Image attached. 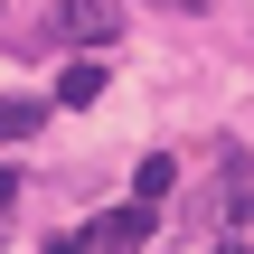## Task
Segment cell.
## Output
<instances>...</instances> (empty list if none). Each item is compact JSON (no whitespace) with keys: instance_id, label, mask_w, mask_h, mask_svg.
<instances>
[{"instance_id":"1","label":"cell","mask_w":254,"mask_h":254,"mask_svg":"<svg viewBox=\"0 0 254 254\" xmlns=\"http://www.w3.org/2000/svg\"><path fill=\"white\" fill-rule=\"evenodd\" d=\"M141 236H151V198H132V207H104V217L85 226V245H94V254H141Z\"/></svg>"},{"instance_id":"2","label":"cell","mask_w":254,"mask_h":254,"mask_svg":"<svg viewBox=\"0 0 254 254\" xmlns=\"http://www.w3.org/2000/svg\"><path fill=\"white\" fill-rule=\"evenodd\" d=\"M57 28L85 38V47H104V38L123 28V0H57Z\"/></svg>"},{"instance_id":"3","label":"cell","mask_w":254,"mask_h":254,"mask_svg":"<svg viewBox=\"0 0 254 254\" xmlns=\"http://www.w3.org/2000/svg\"><path fill=\"white\" fill-rule=\"evenodd\" d=\"M38 123H47V104H38V94H9V104H0V141H28Z\"/></svg>"},{"instance_id":"4","label":"cell","mask_w":254,"mask_h":254,"mask_svg":"<svg viewBox=\"0 0 254 254\" xmlns=\"http://www.w3.org/2000/svg\"><path fill=\"white\" fill-rule=\"evenodd\" d=\"M94 94H104V66H66L57 75V104H94Z\"/></svg>"},{"instance_id":"5","label":"cell","mask_w":254,"mask_h":254,"mask_svg":"<svg viewBox=\"0 0 254 254\" xmlns=\"http://www.w3.org/2000/svg\"><path fill=\"white\" fill-rule=\"evenodd\" d=\"M170 179H179L170 160H141V179H132V198H151V207H160V198H170Z\"/></svg>"},{"instance_id":"6","label":"cell","mask_w":254,"mask_h":254,"mask_svg":"<svg viewBox=\"0 0 254 254\" xmlns=\"http://www.w3.org/2000/svg\"><path fill=\"white\" fill-rule=\"evenodd\" d=\"M47 254H94V245H85V236H47Z\"/></svg>"},{"instance_id":"7","label":"cell","mask_w":254,"mask_h":254,"mask_svg":"<svg viewBox=\"0 0 254 254\" xmlns=\"http://www.w3.org/2000/svg\"><path fill=\"white\" fill-rule=\"evenodd\" d=\"M9 198H19V179H9V170H0V217H9Z\"/></svg>"},{"instance_id":"8","label":"cell","mask_w":254,"mask_h":254,"mask_svg":"<svg viewBox=\"0 0 254 254\" xmlns=\"http://www.w3.org/2000/svg\"><path fill=\"white\" fill-rule=\"evenodd\" d=\"M217 254H245V245H217Z\"/></svg>"}]
</instances>
